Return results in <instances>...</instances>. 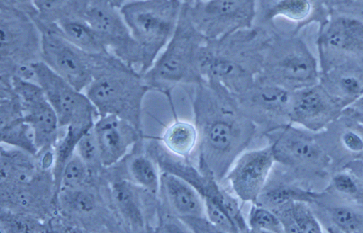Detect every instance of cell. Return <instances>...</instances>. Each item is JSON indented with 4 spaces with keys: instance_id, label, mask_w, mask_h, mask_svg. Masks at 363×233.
<instances>
[{
    "instance_id": "6da1fadb",
    "label": "cell",
    "mask_w": 363,
    "mask_h": 233,
    "mask_svg": "<svg viewBox=\"0 0 363 233\" xmlns=\"http://www.w3.org/2000/svg\"><path fill=\"white\" fill-rule=\"evenodd\" d=\"M194 86L192 108L199 136L194 163L210 169L223 183L259 130L241 110L235 96L224 86L207 80Z\"/></svg>"
},
{
    "instance_id": "7a4b0ae2",
    "label": "cell",
    "mask_w": 363,
    "mask_h": 233,
    "mask_svg": "<svg viewBox=\"0 0 363 233\" xmlns=\"http://www.w3.org/2000/svg\"><path fill=\"white\" fill-rule=\"evenodd\" d=\"M269 39L268 31L253 25L206 40L199 55L203 79L220 84L234 95L247 91L260 74Z\"/></svg>"
},
{
    "instance_id": "3957f363",
    "label": "cell",
    "mask_w": 363,
    "mask_h": 233,
    "mask_svg": "<svg viewBox=\"0 0 363 233\" xmlns=\"http://www.w3.org/2000/svg\"><path fill=\"white\" fill-rule=\"evenodd\" d=\"M150 91L143 74L112 52L99 55L94 79L84 91L99 116H119L142 133L143 103Z\"/></svg>"
},
{
    "instance_id": "277c9868",
    "label": "cell",
    "mask_w": 363,
    "mask_h": 233,
    "mask_svg": "<svg viewBox=\"0 0 363 233\" xmlns=\"http://www.w3.org/2000/svg\"><path fill=\"white\" fill-rule=\"evenodd\" d=\"M274 152L276 164L292 181L306 189L322 191L328 186L332 161L314 132L287 124L263 136Z\"/></svg>"
},
{
    "instance_id": "5b68a950",
    "label": "cell",
    "mask_w": 363,
    "mask_h": 233,
    "mask_svg": "<svg viewBox=\"0 0 363 233\" xmlns=\"http://www.w3.org/2000/svg\"><path fill=\"white\" fill-rule=\"evenodd\" d=\"M206 41L189 16L185 4L177 29L164 50L143 76L151 91L165 95L172 104V92L179 86L206 81L199 67V55Z\"/></svg>"
},
{
    "instance_id": "8992f818",
    "label": "cell",
    "mask_w": 363,
    "mask_h": 233,
    "mask_svg": "<svg viewBox=\"0 0 363 233\" xmlns=\"http://www.w3.org/2000/svg\"><path fill=\"white\" fill-rule=\"evenodd\" d=\"M184 3L181 0H130L120 8L140 53L144 74L174 35Z\"/></svg>"
},
{
    "instance_id": "52a82bcc",
    "label": "cell",
    "mask_w": 363,
    "mask_h": 233,
    "mask_svg": "<svg viewBox=\"0 0 363 233\" xmlns=\"http://www.w3.org/2000/svg\"><path fill=\"white\" fill-rule=\"evenodd\" d=\"M320 76V61L301 34L270 33L257 83L294 92L319 84Z\"/></svg>"
},
{
    "instance_id": "ba28073f",
    "label": "cell",
    "mask_w": 363,
    "mask_h": 233,
    "mask_svg": "<svg viewBox=\"0 0 363 233\" xmlns=\"http://www.w3.org/2000/svg\"><path fill=\"white\" fill-rule=\"evenodd\" d=\"M42 38L30 13L0 3V76L12 78L16 70L42 61Z\"/></svg>"
},
{
    "instance_id": "9c48e42d",
    "label": "cell",
    "mask_w": 363,
    "mask_h": 233,
    "mask_svg": "<svg viewBox=\"0 0 363 233\" xmlns=\"http://www.w3.org/2000/svg\"><path fill=\"white\" fill-rule=\"evenodd\" d=\"M42 38L41 59L81 92L92 82L99 55H91L69 42L57 24L33 17Z\"/></svg>"
},
{
    "instance_id": "30bf717a",
    "label": "cell",
    "mask_w": 363,
    "mask_h": 233,
    "mask_svg": "<svg viewBox=\"0 0 363 233\" xmlns=\"http://www.w3.org/2000/svg\"><path fill=\"white\" fill-rule=\"evenodd\" d=\"M38 83L55 110L60 129L92 128L99 118L89 98L43 61L32 64Z\"/></svg>"
},
{
    "instance_id": "8fae6325",
    "label": "cell",
    "mask_w": 363,
    "mask_h": 233,
    "mask_svg": "<svg viewBox=\"0 0 363 233\" xmlns=\"http://www.w3.org/2000/svg\"><path fill=\"white\" fill-rule=\"evenodd\" d=\"M256 5L257 0H205L186 4L190 20L206 40L252 28Z\"/></svg>"
},
{
    "instance_id": "7c38bea8",
    "label": "cell",
    "mask_w": 363,
    "mask_h": 233,
    "mask_svg": "<svg viewBox=\"0 0 363 233\" xmlns=\"http://www.w3.org/2000/svg\"><path fill=\"white\" fill-rule=\"evenodd\" d=\"M116 57L139 71L140 53L120 8L110 0H88L81 16Z\"/></svg>"
},
{
    "instance_id": "4fadbf2b",
    "label": "cell",
    "mask_w": 363,
    "mask_h": 233,
    "mask_svg": "<svg viewBox=\"0 0 363 233\" xmlns=\"http://www.w3.org/2000/svg\"><path fill=\"white\" fill-rule=\"evenodd\" d=\"M317 44L321 72L345 62L363 64V21L347 15L333 17L322 25Z\"/></svg>"
},
{
    "instance_id": "5bb4252c",
    "label": "cell",
    "mask_w": 363,
    "mask_h": 233,
    "mask_svg": "<svg viewBox=\"0 0 363 233\" xmlns=\"http://www.w3.org/2000/svg\"><path fill=\"white\" fill-rule=\"evenodd\" d=\"M11 85L20 98L23 118L35 132V143L39 149L38 156L53 150L60 137V123L43 89L33 80L16 76L11 79Z\"/></svg>"
},
{
    "instance_id": "9a60e30c",
    "label": "cell",
    "mask_w": 363,
    "mask_h": 233,
    "mask_svg": "<svg viewBox=\"0 0 363 233\" xmlns=\"http://www.w3.org/2000/svg\"><path fill=\"white\" fill-rule=\"evenodd\" d=\"M292 92L274 85L257 83L235 95L241 110L257 125L262 137L290 123Z\"/></svg>"
},
{
    "instance_id": "2e32d148",
    "label": "cell",
    "mask_w": 363,
    "mask_h": 233,
    "mask_svg": "<svg viewBox=\"0 0 363 233\" xmlns=\"http://www.w3.org/2000/svg\"><path fill=\"white\" fill-rule=\"evenodd\" d=\"M328 21L321 0H257L254 25L276 33L286 24L288 35L301 34L306 26Z\"/></svg>"
},
{
    "instance_id": "e0dca14e",
    "label": "cell",
    "mask_w": 363,
    "mask_h": 233,
    "mask_svg": "<svg viewBox=\"0 0 363 233\" xmlns=\"http://www.w3.org/2000/svg\"><path fill=\"white\" fill-rule=\"evenodd\" d=\"M108 181L111 203L124 225L133 232H154L159 195L142 189L129 179L117 177Z\"/></svg>"
},
{
    "instance_id": "ac0fdd59",
    "label": "cell",
    "mask_w": 363,
    "mask_h": 233,
    "mask_svg": "<svg viewBox=\"0 0 363 233\" xmlns=\"http://www.w3.org/2000/svg\"><path fill=\"white\" fill-rule=\"evenodd\" d=\"M275 164L274 152L268 144L261 149L245 151L222 184L229 185L242 203H256Z\"/></svg>"
},
{
    "instance_id": "d6986e66",
    "label": "cell",
    "mask_w": 363,
    "mask_h": 233,
    "mask_svg": "<svg viewBox=\"0 0 363 233\" xmlns=\"http://www.w3.org/2000/svg\"><path fill=\"white\" fill-rule=\"evenodd\" d=\"M344 110L319 83L292 92L290 123L320 132L338 120Z\"/></svg>"
},
{
    "instance_id": "ffe728a7",
    "label": "cell",
    "mask_w": 363,
    "mask_h": 233,
    "mask_svg": "<svg viewBox=\"0 0 363 233\" xmlns=\"http://www.w3.org/2000/svg\"><path fill=\"white\" fill-rule=\"evenodd\" d=\"M318 137L332 161L333 173L353 162H363V124L345 109L340 118Z\"/></svg>"
},
{
    "instance_id": "44dd1931",
    "label": "cell",
    "mask_w": 363,
    "mask_h": 233,
    "mask_svg": "<svg viewBox=\"0 0 363 233\" xmlns=\"http://www.w3.org/2000/svg\"><path fill=\"white\" fill-rule=\"evenodd\" d=\"M94 130L104 169L121 162L144 140L133 125L115 115L99 116Z\"/></svg>"
},
{
    "instance_id": "7402d4cb",
    "label": "cell",
    "mask_w": 363,
    "mask_h": 233,
    "mask_svg": "<svg viewBox=\"0 0 363 233\" xmlns=\"http://www.w3.org/2000/svg\"><path fill=\"white\" fill-rule=\"evenodd\" d=\"M324 232L363 233V206L325 190L310 204Z\"/></svg>"
},
{
    "instance_id": "603a6c76",
    "label": "cell",
    "mask_w": 363,
    "mask_h": 233,
    "mask_svg": "<svg viewBox=\"0 0 363 233\" xmlns=\"http://www.w3.org/2000/svg\"><path fill=\"white\" fill-rule=\"evenodd\" d=\"M159 200L163 209L181 220L206 217L201 195L191 185L174 175L161 173Z\"/></svg>"
},
{
    "instance_id": "cb8c5ba5",
    "label": "cell",
    "mask_w": 363,
    "mask_h": 233,
    "mask_svg": "<svg viewBox=\"0 0 363 233\" xmlns=\"http://www.w3.org/2000/svg\"><path fill=\"white\" fill-rule=\"evenodd\" d=\"M320 84L347 109L363 96V64L346 62L321 72Z\"/></svg>"
},
{
    "instance_id": "d4e9b609",
    "label": "cell",
    "mask_w": 363,
    "mask_h": 233,
    "mask_svg": "<svg viewBox=\"0 0 363 233\" xmlns=\"http://www.w3.org/2000/svg\"><path fill=\"white\" fill-rule=\"evenodd\" d=\"M318 191L306 189L292 181L275 164L268 181L256 203L274 210L279 206L294 201L311 204Z\"/></svg>"
},
{
    "instance_id": "484cf974",
    "label": "cell",
    "mask_w": 363,
    "mask_h": 233,
    "mask_svg": "<svg viewBox=\"0 0 363 233\" xmlns=\"http://www.w3.org/2000/svg\"><path fill=\"white\" fill-rule=\"evenodd\" d=\"M102 196L96 187L89 182L75 190H62L59 195L58 208L72 217H76L83 223L94 220L96 215L101 214Z\"/></svg>"
},
{
    "instance_id": "4316f807",
    "label": "cell",
    "mask_w": 363,
    "mask_h": 233,
    "mask_svg": "<svg viewBox=\"0 0 363 233\" xmlns=\"http://www.w3.org/2000/svg\"><path fill=\"white\" fill-rule=\"evenodd\" d=\"M145 139L136 144L130 155L125 157V178L154 195H159L160 189V169L155 161L144 149Z\"/></svg>"
},
{
    "instance_id": "83f0119b",
    "label": "cell",
    "mask_w": 363,
    "mask_h": 233,
    "mask_svg": "<svg viewBox=\"0 0 363 233\" xmlns=\"http://www.w3.org/2000/svg\"><path fill=\"white\" fill-rule=\"evenodd\" d=\"M42 169L38 159L23 150L1 149V186L29 183Z\"/></svg>"
},
{
    "instance_id": "f1b7e54d",
    "label": "cell",
    "mask_w": 363,
    "mask_h": 233,
    "mask_svg": "<svg viewBox=\"0 0 363 233\" xmlns=\"http://www.w3.org/2000/svg\"><path fill=\"white\" fill-rule=\"evenodd\" d=\"M274 211L287 233H320L323 228L311 208L306 202L294 201Z\"/></svg>"
},
{
    "instance_id": "f546056e",
    "label": "cell",
    "mask_w": 363,
    "mask_h": 233,
    "mask_svg": "<svg viewBox=\"0 0 363 233\" xmlns=\"http://www.w3.org/2000/svg\"><path fill=\"white\" fill-rule=\"evenodd\" d=\"M57 25L65 38L80 50L91 55L111 52L97 33L83 18H68Z\"/></svg>"
},
{
    "instance_id": "4dcf8cb0",
    "label": "cell",
    "mask_w": 363,
    "mask_h": 233,
    "mask_svg": "<svg viewBox=\"0 0 363 233\" xmlns=\"http://www.w3.org/2000/svg\"><path fill=\"white\" fill-rule=\"evenodd\" d=\"M198 131L196 125L175 119L167 127L160 140L172 154L192 160L198 145Z\"/></svg>"
},
{
    "instance_id": "1f68e13d",
    "label": "cell",
    "mask_w": 363,
    "mask_h": 233,
    "mask_svg": "<svg viewBox=\"0 0 363 233\" xmlns=\"http://www.w3.org/2000/svg\"><path fill=\"white\" fill-rule=\"evenodd\" d=\"M88 0H35L36 13L30 14L42 22L57 24L72 17H81Z\"/></svg>"
},
{
    "instance_id": "d6a6232c",
    "label": "cell",
    "mask_w": 363,
    "mask_h": 233,
    "mask_svg": "<svg viewBox=\"0 0 363 233\" xmlns=\"http://www.w3.org/2000/svg\"><path fill=\"white\" fill-rule=\"evenodd\" d=\"M1 142L2 144L23 150L34 157L39 154L35 132L23 116L1 125Z\"/></svg>"
},
{
    "instance_id": "836d02e7",
    "label": "cell",
    "mask_w": 363,
    "mask_h": 233,
    "mask_svg": "<svg viewBox=\"0 0 363 233\" xmlns=\"http://www.w3.org/2000/svg\"><path fill=\"white\" fill-rule=\"evenodd\" d=\"M250 232L284 233V229L277 214L270 209L257 203H252L247 217Z\"/></svg>"
},
{
    "instance_id": "e575fe53",
    "label": "cell",
    "mask_w": 363,
    "mask_h": 233,
    "mask_svg": "<svg viewBox=\"0 0 363 233\" xmlns=\"http://www.w3.org/2000/svg\"><path fill=\"white\" fill-rule=\"evenodd\" d=\"M77 154L87 165L92 179L101 173L104 169L99 154V149L94 127L86 131L77 143Z\"/></svg>"
},
{
    "instance_id": "d590c367",
    "label": "cell",
    "mask_w": 363,
    "mask_h": 233,
    "mask_svg": "<svg viewBox=\"0 0 363 233\" xmlns=\"http://www.w3.org/2000/svg\"><path fill=\"white\" fill-rule=\"evenodd\" d=\"M93 181L84 161L75 152L62 174L61 190H75Z\"/></svg>"
},
{
    "instance_id": "8d00e7d4",
    "label": "cell",
    "mask_w": 363,
    "mask_h": 233,
    "mask_svg": "<svg viewBox=\"0 0 363 233\" xmlns=\"http://www.w3.org/2000/svg\"><path fill=\"white\" fill-rule=\"evenodd\" d=\"M183 221L190 232L196 233H223L207 217H190Z\"/></svg>"
},
{
    "instance_id": "74e56055",
    "label": "cell",
    "mask_w": 363,
    "mask_h": 233,
    "mask_svg": "<svg viewBox=\"0 0 363 233\" xmlns=\"http://www.w3.org/2000/svg\"><path fill=\"white\" fill-rule=\"evenodd\" d=\"M34 2L35 0H0V3L20 8L30 14L36 12Z\"/></svg>"
},
{
    "instance_id": "f35d334b",
    "label": "cell",
    "mask_w": 363,
    "mask_h": 233,
    "mask_svg": "<svg viewBox=\"0 0 363 233\" xmlns=\"http://www.w3.org/2000/svg\"><path fill=\"white\" fill-rule=\"evenodd\" d=\"M344 169H347L354 175H355L360 182L363 188V162L362 161H358V162H353L347 165Z\"/></svg>"
},
{
    "instance_id": "ab89813d",
    "label": "cell",
    "mask_w": 363,
    "mask_h": 233,
    "mask_svg": "<svg viewBox=\"0 0 363 233\" xmlns=\"http://www.w3.org/2000/svg\"><path fill=\"white\" fill-rule=\"evenodd\" d=\"M348 109L363 124V96L355 103L348 107Z\"/></svg>"
},
{
    "instance_id": "60d3db41",
    "label": "cell",
    "mask_w": 363,
    "mask_h": 233,
    "mask_svg": "<svg viewBox=\"0 0 363 233\" xmlns=\"http://www.w3.org/2000/svg\"><path fill=\"white\" fill-rule=\"evenodd\" d=\"M110 1L116 7L121 8V7L125 4L126 2L130 1V0H110Z\"/></svg>"
},
{
    "instance_id": "b9f144b4",
    "label": "cell",
    "mask_w": 363,
    "mask_h": 233,
    "mask_svg": "<svg viewBox=\"0 0 363 233\" xmlns=\"http://www.w3.org/2000/svg\"><path fill=\"white\" fill-rule=\"evenodd\" d=\"M182 2L186 4H193L198 2L205 1V0H181Z\"/></svg>"
}]
</instances>
